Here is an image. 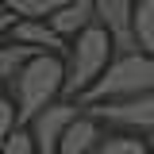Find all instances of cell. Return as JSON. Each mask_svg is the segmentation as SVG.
Listing matches in <instances>:
<instances>
[{
  "label": "cell",
  "mask_w": 154,
  "mask_h": 154,
  "mask_svg": "<svg viewBox=\"0 0 154 154\" xmlns=\"http://www.w3.org/2000/svg\"><path fill=\"white\" fill-rule=\"evenodd\" d=\"M93 119L112 123L127 135H154V93L146 96H131V100H112V104H93L89 108Z\"/></svg>",
  "instance_id": "obj_4"
},
{
  "label": "cell",
  "mask_w": 154,
  "mask_h": 154,
  "mask_svg": "<svg viewBox=\"0 0 154 154\" xmlns=\"http://www.w3.org/2000/svg\"><path fill=\"white\" fill-rule=\"evenodd\" d=\"M4 154H38L31 131H27V127H16V131H12V139H8V146H4Z\"/></svg>",
  "instance_id": "obj_14"
},
{
  "label": "cell",
  "mask_w": 154,
  "mask_h": 154,
  "mask_svg": "<svg viewBox=\"0 0 154 154\" xmlns=\"http://www.w3.org/2000/svg\"><path fill=\"white\" fill-rule=\"evenodd\" d=\"M146 154H154V150H146Z\"/></svg>",
  "instance_id": "obj_18"
},
{
  "label": "cell",
  "mask_w": 154,
  "mask_h": 154,
  "mask_svg": "<svg viewBox=\"0 0 154 154\" xmlns=\"http://www.w3.org/2000/svg\"><path fill=\"white\" fill-rule=\"evenodd\" d=\"M66 89V62L58 54H38L27 62V69L12 81V100L19 112V127H27L42 108L58 104V96Z\"/></svg>",
  "instance_id": "obj_1"
},
{
  "label": "cell",
  "mask_w": 154,
  "mask_h": 154,
  "mask_svg": "<svg viewBox=\"0 0 154 154\" xmlns=\"http://www.w3.org/2000/svg\"><path fill=\"white\" fill-rule=\"evenodd\" d=\"M146 143H154V135H150V139H146Z\"/></svg>",
  "instance_id": "obj_17"
},
{
  "label": "cell",
  "mask_w": 154,
  "mask_h": 154,
  "mask_svg": "<svg viewBox=\"0 0 154 154\" xmlns=\"http://www.w3.org/2000/svg\"><path fill=\"white\" fill-rule=\"evenodd\" d=\"M46 23H50L62 38H77L81 31H89L96 23V0H66Z\"/></svg>",
  "instance_id": "obj_8"
},
{
  "label": "cell",
  "mask_w": 154,
  "mask_h": 154,
  "mask_svg": "<svg viewBox=\"0 0 154 154\" xmlns=\"http://www.w3.org/2000/svg\"><path fill=\"white\" fill-rule=\"evenodd\" d=\"M4 8L16 19H50L62 8V0H4Z\"/></svg>",
  "instance_id": "obj_11"
},
{
  "label": "cell",
  "mask_w": 154,
  "mask_h": 154,
  "mask_svg": "<svg viewBox=\"0 0 154 154\" xmlns=\"http://www.w3.org/2000/svg\"><path fill=\"white\" fill-rule=\"evenodd\" d=\"M116 62V50H112V35L93 23L89 31H81L69 46V62H66V96H85L96 81L104 77V69Z\"/></svg>",
  "instance_id": "obj_2"
},
{
  "label": "cell",
  "mask_w": 154,
  "mask_h": 154,
  "mask_svg": "<svg viewBox=\"0 0 154 154\" xmlns=\"http://www.w3.org/2000/svg\"><path fill=\"white\" fill-rule=\"evenodd\" d=\"M96 23L112 35L116 58L143 54L135 38V0H96Z\"/></svg>",
  "instance_id": "obj_5"
},
{
  "label": "cell",
  "mask_w": 154,
  "mask_h": 154,
  "mask_svg": "<svg viewBox=\"0 0 154 154\" xmlns=\"http://www.w3.org/2000/svg\"><path fill=\"white\" fill-rule=\"evenodd\" d=\"M62 4H66V0H62Z\"/></svg>",
  "instance_id": "obj_19"
},
{
  "label": "cell",
  "mask_w": 154,
  "mask_h": 154,
  "mask_svg": "<svg viewBox=\"0 0 154 154\" xmlns=\"http://www.w3.org/2000/svg\"><path fill=\"white\" fill-rule=\"evenodd\" d=\"M77 104H69V100H58V104H50V108H42V112L27 123V131H31V139H35V150L38 154H58V146H62V135H66V127L77 119Z\"/></svg>",
  "instance_id": "obj_6"
},
{
  "label": "cell",
  "mask_w": 154,
  "mask_h": 154,
  "mask_svg": "<svg viewBox=\"0 0 154 154\" xmlns=\"http://www.w3.org/2000/svg\"><path fill=\"white\" fill-rule=\"evenodd\" d=\"M100 139H104V131H100V119H93L89 112H81L73 123L66 127L58 154H93L96 146H100Z\"/></svg>",
  "instance_id": "obj_9"
},
{
  "label": "cell",
  "mask_w": 154,
  "mask_h": 154,
  "mask_svg": "<svg viewBox=\"0 0 154 154\" xmlns=\"http://www.w3.org/2000/svg\"><path fill=\"white\" fill-rule=\"evenodd\" d=\"M146 93H154V62L146 54H131V58H116L93 89L77 96V104L93 108V104L131 100V96H146Z\"/></svg>",
  "instance_id": "obj_3"
},
{
  "label": "cell",
  "mask_w": 154,
  "mask_h": 154,
  "mask_svg": "<svg viewBox=\"0 0 154 154\" xmlns=\"http://www.w3.org/2000/svg\"><path fill=\"white\" fill-rule=\"evenodd\" d=\"M0 12H4V0H0Z\"/></svg>",
  "instance_id": "obj_16"
},
{
  "label": "cell",
  "mask_w": 154,
  "mask_h": 154,
  "mask_svg": "<svg viewBox=\"0 0 154 154\" xmlns=\"http://www.w3.org/2000/svg\"><path fill=\"white\" fill-rule=\"evenodd\" d=\"M38 54L42 50L23 46V42H0V81H16L27 69V62H35Z\"/></svg>",
  "instance_id": "obj_10"
},
{
  "label": "cell",
  "mask_w": 154,
  "mask_h": 154,
  "mask_svg": "<svg viewBox=\"0 0 154 154\" xmlns=\"http://www.w3.org/2000/svg\"><path fill=\"white\" fill-rule=\"evenodd\" d=\"M16 23H19V19L12 16V12H8V8H4V12H0V42H4V35H12V31H16Z\"/></svg>",
  "instance_id": "obj_15"
},
{
  "label": "cell",
  "mask_w": 154,
  "mask_h": 154,
  "mask_svg": "<svg viewBox=\"0 0 154 154\" xmlns=\"http://www.w3.org/2000/svg\"><path fill=\"white\" fill-rule=\"evenodd\" d=\"M16 127H19L16 100H12V96H0V154H4V146H8V139H12Z\"/></svg>",
  "instance_id": "obj_13"
},
{
  "label": "cell",
  "mask_w": 154,
  "mask_h": 154,
  "mask_svg": "<svg viewBox=\"0 0 154 154\" xmlns=\"http://www.w3.org/2000/svg\"><path fill=\"white\" fill-rule=\"evenodd\" d=\"M93 154H146V139L127 135V131H116V135H104Z\"/></svg>",
  "instance_id": "obj_12"
},
{
  "label": "cell",
  "mask_w": 154,
  "mask_h": 154,
  "mask_svg": "<svg viewBox=\"0 0 154 154\" xmlns=\"http://www.w3.org/2000/svg\"><path fill=\"white\" fill-rule=\"evenodd\" d=\"M12 42H23V46H35V50H42V54H58V58L69 54L66 38L58 35L46 19H19L16 31H12Z\"/></svg>",
  "instance_id": "obj_7"
}]
</instances>
